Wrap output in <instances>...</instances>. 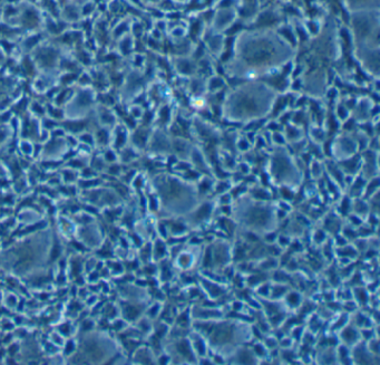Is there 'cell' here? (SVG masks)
Segmentation results:
<instances>
[{"instance_id":"1","label":"cell","mask_w":380,"mask_h":365,"mask_svg":"<svg viewBox=\"0 0 380 365\" xmlns=\"http://www.w3.org/2000/svg\"><path fill=\"white\" fill-rule=\"evenodd\" d=\"M291 47L271 33H246L236 40L235 58L239 74L272 69L286 62Z\"/></svg>"},{"instance_id":"2","label":"cell","mask_w":380,"mask_h":365,"mask_svg":"<svg viewBox=\"0 0 380 365\" xmlns=\"http://www.w3.org/2000/svg\"><path fill=\"white\" fill-rule=\"evenodd\" d=\"M274 100V93L268 85L261 83H249L240 85L226 100V111L230 117L247 119L256 117L270 108Z\"/></svg>"},{"instance_id":"3","label":"cell","mask_w":380,"mask_h":365,"mask_svg":"<svg viewBox=\"0 0 380 365\" xmlns=\"http://www.w3.org/2000/svg\"><path fill=\"white\" fill-rule=\"evenodd\" d=\"M347 1L348 7L356 11H362L368 9V8H373V3H375L376 7H378L379 0H346Z\"/></svg>"}]
</instances>
